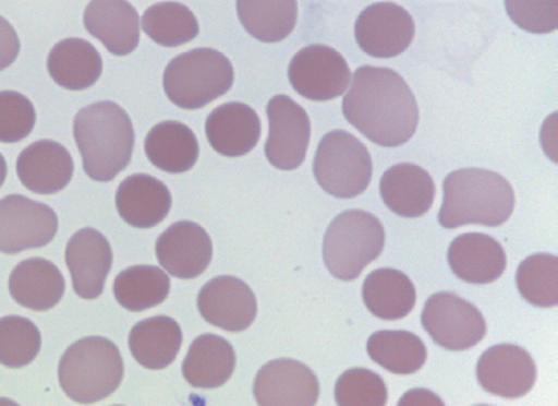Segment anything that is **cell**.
<instances>
[{"mask_svg": "<svg viewBox=\"0 0 558 406\" xmlns=\"http://www.w3.org/2000/svg\"><path fill=\"white\" fill-rule=\"evenodd\" d=\"M205 134L213 150L223 157H244L259 143L260 119L248 105H220L207 117Z\"/></svg>", "mask_w": 558, "mask_h": 406, "instance_id": "20", "label": "cell"}, {"mask_svg": "<svg viewBox=\"0 0 558 406\" xmlns=\"http://www.w3.org/2000/svg\"><path fill=\"white\" fill-rule=\"evenodd\" d=\"M143 32L155 44L177 48L196 39L199 24L192 10L178 2H159L146 10L142 19Z\"/></svg>", "mask_w": 558, "mask_h": 406, "instance_id": "33", "label": "cell"}, {"mask_svg": "<svg viewBox=\"0 0 558 406\" xmlns=\"http://www.w3.org/2000/svg\"><path fill=\"white\" fill-rule=\"evenodd\" d=\"M415 21L392 2L374 3L355 22V40L362 51L375 59H393L412 45Z\"/></svg>", "mask_w": 558, "mask_h": 406, "instance_id": "12", "label": "cell"}, {"mask_svg": "<svg viewBox=\"0 0 558 406\" xmlns=\"http://www.w3.org/2000/svg\"><path fill=\"white\" fill-rule=\"evenodd\" d=\"M421 322L433 343L450 351L470 350L487 335V322L480 309L451 291L430 296Z\"/></svg>", "mask_w": 558, "mask_h": 406, "instance_id": "8", "label": "cell"}, {"mask_svg": "<svg viewBox=\"0 0 558 406\" xmlns=\"http://www.w3.org/2000/svg\"><path fill=\"white\" fill-rule=\"evenodd\" d=\"M385 227L377 216L347 211L329 224L323 239V260L333 278L354 280L385 249Z\"/></svg>", "mask_w": 558, "mask_h": 406, "instance_id": "6", "label": "cell"}, {"mask_svg": "<svg viewBox=\"0 0 558 406\" xmlns=\"http://www.w3.org/2000/svg\"><path fill=\"white\" fill-rule=\"evenodd\" d=\"M57 230L59 219L47 204L24 195L0 200V252L16 255L45 248L54 239Z\"/></svg>", "mask_w": 558, "mask_h": 406, "instance_id": "10", "label": "cell"}, {"mask_svg": "<svg viewBox=\"0 0 558 406\" xmlns=\"http://www.w3.org/2000/svg\"><path fill=\"white\" fill-rule=\"evenodd\" d=\"M519 294L531 306L550 309L558 302V260L549 253H535L515 273Z\"/></svg>", "mask_w": 558, "mask_h": 406, "instance_id": "34", "label": "cell"}, {"mask_svg": "<svg viewBox=\"0 0 558 406\" xmlns=\"http://www.w3.org/2000/svg\"><path fill=\"white\" fill-rule=\"evenodd\" d=\"M10 294L25 309L47 311L54 309L64 295L62 272L51 261L29 258L11 272Z\"/></svg>", "mask_w": 558, "mask_h": 406, "instance_id": "24", "label": "cell"}, {"mask_svg": "<svg viewBox=\"0 0 558 406\" xmlns=\"http://www.w3.org/2000/svg\"><path fill=\"white\" fill-rule=\"evenodd\" d=\"M83 24L110 55L128 56L138 47L140 16L128 0H90Z\"/></svg>", "mask_w": 558, "mask_h": 406, "instance_id": "19", "label": "cell"}, {"mask_svg": "<svg viewBox=\"0 0 558 406\" xmlns=\"http://www.w3.org/2000/svg\"><path fill=\"white\" fill-rule=\"evenodd\" d=\"M157 258L174 278L195 279L211 263L210 235L196 223H174L158 238Z\"/></svg>", "mask_w": 558, "mask_h": 406, "instance_id": "17", "label": "cell"}, {"mask_svg": "<svg viewBox=\"0 0 558 406\" xmlns=\"http://www.w3.org/2000/svg\"><path fill=\"white\" fill-rule=\"evenodd\" d=\"M48 71L57 85L64 89L83 91L98 82L102 72L100 52L89 41L64 39L51 49Z\"/></svg>", "mask_w": 558, "mask_h": 406, "instance_id": "28", "label": "cell"}, {"mask_svg": "<svg viewBox=\"0 0 558 406\" xmlns=\"http://www.w3.org/2000/svg\"><path fill=\"white\" fill-rule=\"evenodd\" d=\"M514 204V191L499 174L477 168L454 170L444 180L438 222L444 229L470 224L499 227L511 218Z\"/></svg>", "mask_w": 558, "mask_h": 406, "instance_id": "3", "label": "cell"}, {"mask_svg": "<svg viewBox=\"0 0 558 406\" xmlns=\"http://www.w3.org/2000/svg\"><path fill=\"white\" fill-rule=\"evenodd\" d=\"M16 169L19 180L28 191L52 195L71 183L74 159L62 144L40 140L21 152Z\"/></svg>", "mask_w": 558, "mask_h": 406, "instance_id": "18", "label": "cell"}, {"mask_svg": "<svg viewBox=\"0 0 558 406\" xmlns=\"http://www.w3.org/2000/svg\"><path fill=\"white\" fill-rule=\"evenodd\" d=\"M343 116L356 131L383 147L408 143L420 123L412 89L389 68L362 67L355 71L344 96Z\"/></svg>", "mask_w": 558, "mask_h": 406, "instance_id": "1", "label": "cell"}, {"mask_svg": "<svg viewBox=\"0 0 558 406\" xmlns=\"http://www.w3.org/2000/svg\"><path fill=\"white\" fill-rule=\"evenodd\" d=\"M253 393L262 406H314L320 397V382L305 363L277 359L260 368Z\"/></svg>", "mask_w": 558, "mask_h": 406, "instance_id": "15", "label": "cell"}, {"mask_svg": "<svg viewBox=\"0 0 558 406\" xmlns=\"http://www.w3.org/2000/svg\"><path fill=\"white\" fill-rule=\"evenodd\" d=\"M19 52H21V40L16 29L0 16V71L7 70L16 62Z\"/></svg>", "mask_w": 558, "mask_h": 406, "instance_id": "39", "label": "cell"}, {"mask_svg": "<svg viewBox=\"0 0 558 406\" xmlns=\"http://www.w3.org/2000/svg\"><path fill=\"white\" fill-rule=\"evenodd\" d=\"M336 402L340 406H385L387 386L381 375L366 368H351L336 383Z\"/></svg>", "mask_w": 558, "mask_h": 406, "instance_id": "36", "label": "cell"}, {"mask_svg": "<svg viewBox=\"0 0 558 406\" xmlns=\"http://www.w3.org/2000/svg\"><path fill=\"white\" fill-rule=\"evenodd\" d=\"M124 362L116 344L106 337H83L72 344L59 363L63 393L78 404H95L112 396L123 382Z\"/></svg>", "mask_w": 558, "mask_h": 406, "instance_id": "4", "label": "cell"}, {"mask_svg": "<svg viewBox=\"0 0 558 406\" xmlns=\"http://www.w3.org/2000/svg\"><path fill=\"white\" fill-rule=\"evenodd\" d=\"M313 170L323 191L349 200L369 188L374 166L367 147L351 132L337 129L323 136Z\"/></svg>", "mask_w": 558, "mask_h": 406, "instance_id": "7", "label": "cell"}, {"mask_svg": "<svg viewBox=\"0 0 558 406\" xmlns=\"http://www.w3.org/2000/svg\"><path fill=\"white\" fill-rule=\"evenodd\" d=\"M233 83V64L222 52L211 48H196L174 57L162 77L169 100L189 111L226 96Z\"/></svg>", "mask_w": 558, "mask_h": 406, "instance_id": "5", "label": "cell"}, {"mask_svg": "<svg viewBox=\"0 0 558 406\" xmlns=\"http://www.w3.org/2000/svg\"><path fill=\"white\" fill-rule=\"evenodd\" d=\"M64 258L75 294L83 299L101 296L113 261L112 248L105 235L93 227L78 230L68 242Z\"/></svg>", "mask_w": 558, "mask_h": 406, "instance_id": "16", "label": "cell"}, {"mask_svg": "<svg viewBox=\"0 0 558 406\" xmlns=\"http://www.w3.org/2000/svg\"><path fill=\"white\" fill-rule=\"evenodd\" d=\"M201 317L230 333L252 327L257 314V301L252 288L234 276H218L208 280L197 295Z\"/></svg>", "mask_w": 558, "mask_h": 406, "instance_id": "14", "label": "cell"}, {"mask_svg": "<svg viewBox=\"0 0 558 406\" xmlns=\"http://www.w3.org/2000/svg\"><path fill=\"white\" fill-rule=\"evenodd\" d=\"M476 375L482 389L493 396L519 398L533 390L537 368L525 348L500 344L482 353Z\"/></svg>", "mask_w": 558, "mask_h": 406, "instance_id": "13", "label": "cell"}, {"mask_svg": "<svg viewBox=\"0 0 558 406\" xmlns=\"http://www.w3.org/2000/svg\"><path fill=\"white\" fill-rule=\"evenodd\" d=\"M367 355L389 373L413 374L424 367L427 348L413 333L383 330L367 341Z\"/></svg>", "mask_w": 558, "mask_h": 406, "instance_id": "32", "label": "cell"}, {"mask_svg": "<svg viewBox=\"0 0 558 406\" xmlns=\"http://www.w3.org/2000/svg\"><path fill=\"white\" fill-rule=\"evenodd\" d=\"M269 135L265 144L268 162L280 170H295L306 158L311 121L305 109L291 97L275 96L268 101Z\"/></svg>", "mask_w": 558, "mask_h": 406, "instance_id": "11", "label": "cell"}, {"mask_svg": "<svg viewBox=\"0 0 558 406\" xmlns=\"http://www.w3.org/2000/svg\"><path fill=\"white\" fill-rule=\"evenodd\" d=\"M170 294V278L154 265H134L121 272L113 280V296L123 309L146 311L166 301Z\"/></svg>", "mask_w": 558, "mask_h": 406, "instance_id": "31", "label": "cell"}, {"mask_svg": "<svg viewBox=\"0 0 558 406\" xmlns=\"http://www.w3.org/2000/svg\"><path fill=\"white\" fill-rule=\"evenodd\" d=\"M236 10L246 33L264 44L287 39L298 24V0H236Z\"/></svg>", "mask_w": 558, "mask_h": 406, "instance_id": "30", "label": "cell"}, {"mask_svg": "<svg viewBox=\"0 0 558 406\" xmlns=\"http://www.w3.org/2000/svg\"><path fill=\"white\" fill-rule=\"evenodd\" d=\"M505 9L527 33L548 34L558 28V0H505Z\"/></svg>", "mask_w": 558, "mask_h": 406, "instance_id": "38", "label": "cell"}, {"mask_svg": "<svg viewBox=\"0 0 558 406\" xmlns=\"http://www.w3.org/2000/svg\"><path fill=\"white\" fill-rule=\"evenodd\" d=\"M367 310L383 321H400L412 313L416 290L409 276L393 268H378L363 284Z\"/></svg>", "mask_w": 558, "mask_h": 406, "instance_id": "29", "label": "cell"}, {"mask_svg": "<svg viewBox=\"0 0 558 406\" xmlns=\"http://www.w3.org/2000/svg\"><path fill=\"white\" fill-rule=\"evenodd\" d=\"M180 324L169 317L140 321L129 336V348L140 366L147 370H165L172 366L181 350Z\"/></svg>", "mask_w": 558, "mask_h": 406, "instance_id": "27", "label": "cell"}, {"mask_svg": "<svg viewBox=\"0 0 558 406\" xmlns=\"http://www.w3.org/2000/svg\"><path fill=\"white\" fill-rule=\"evenodd\" d=\"M236 368V353L229 341L216 335L196 337L182 362V375L195 389L226 385Z\"/></svg>", "mask_w": 558, "mask_h": 406, "instance_id": "25", "label": "cell"}, {"mask_svg": "<svg viewBox=\"0 0 558 406\" xmlns=\"http://www.w3.org/2000/svg\"><path fill=\"white\" fill-rule=\"evenodd\" d=\"M172 207V195L158 178L135 174L120 184L117 208L121 218L132 227L150 229L165 222Z\"/></svg>", "mask_w": 558, "mask_h": 406, "instance_id": "23", "label": "cell"}, {"mask_svg": "<svg viewBox=\"0 0 558 406\" xmlns=\"http://www.w3.org/2000/svg\"><path fill=\"white\" fill-rule=\"evenodd\" d=\"M379 193L393 214L420 218L430 211L436 186L427 170L412 163H401L383 174Z\"/></svg>", "mask_w": 558, "mask_h": 406, "instance_id": "22", "label": "cell"}, {"mask_svg": "<svg viewBox=\"0 0 558 406\" xmlns=\"http://www.w3.org/2000/svg\"><path fill=\"white\" fill-rule=\"evenodd\" d=\"M451 272L469 284L484 286L504 275L507 253L497 239L485 234L459 235L447 253Z\"/></svg>", "mask_w": 558, "mask_h": 406, "instance_id": "21", "label": "cell"}, {"mask_svg": "<svg viewBox=\"0 0 558 406\" xmlns=\"http://www.w3.org/2000/svg\"><path fill=\"white\" fill-rule=\"evenodd\" d=\"M74 136L90 180L108 183L131 163L134 127L128 112L113 101L83 108L74 119Z\"/></svg>", "mask_w": 558, "mask_h": 406, "instance_id": "2", "label": "cell"}, {"mask_svg": "<svg viewBox=\"0 0 558 406\" xmlns=\"http://www.w3.org/2000/svg\"><path fill=\"white\" fill-rule=\"evenodd\" d=\"M428 405V404H438L444 405V402L440 401L439 397H436L435 394L430 393V391L427 390H412L409 391L408 394H405L404 397L401 398L400 402H398V405Z\"/></svg>", "mask_w": 558, "mask_h": 406, "instance_id": "40", "label": "cell"}, {"mask_svg": "<svg viewBox=\"0 0 558 406\" xmlns=\"http://www.w3.org/2000/svg\"><path fill=\"white\" fill-rule=\"evenodd\" d=\"M7 174H9V168H7L5 158L0 154V188L5 183Z\"/></svg>", "mask_w": 558, "mask_h": 406, "instance_id": "41", "label": "cell"}, {"mask_svg": "<svg viewBox=\"0 0 558 406\" xmlns=\"http://www.w3.org/2000/svg\"><path fill=\"white\" fill-rule=\"evenodd\" d=\"M41 348L39 329L29 319H0V363L9 368L29 366Z\"/></svg>", "mask_w": 558, "mask_h": 406, "instance_id": "35", "label": "cell"}, {"mask_svg": "<svg viewBox=\"0 0 558 406\" xmlns=\"http://www.w3.org/2000/svg\"><path fill=\"white\" fill-rule=\"evenodd\" d=\"M144 151L155 168L167 174L189 172L199 157L195 132L180 121H162L151 128Z\"/></svg>", "mask_w": 558, "mask_h": 406, "instance_id": "26", "label": "cell"}, {"mask_svg": "<svg viewBox=\"0 0 558 406\" xmlns=\"http://www.w3.org/2000/svg\"><path fill=\"white\" fill-rule=\"evenodd\" d=\"M288 77L300 96L313 101H329L343 96L352 72L344 57L326 45H310L292 57Z\"/></svg>", "mask_w": 558, "mask_h": 406, "instance_id": "9", "label": "cell"}, {"mask_svg": "<svg viewBox=\"0 0 558 406\" xmlns=\"http://www.w3.org/2000/svg\"><path fill=\"white\" fill-rule=\"evenodd\" d=\"M36 127V109L16 91H0V143H17Z\"/></svg>", "mask_w": 558, "mask_h": 406, "instance_id": "37", "label": "cell"}]
</instances>
